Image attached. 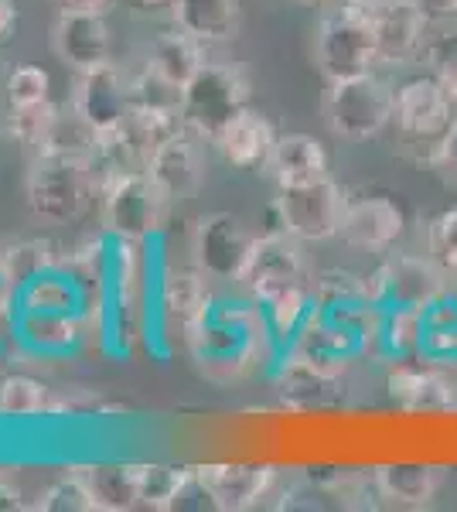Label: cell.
<instances>
[{"instance_id": "24", "label": "cell", "mask_w": 457, "mask_h": 512, "mask_svg": "<svg viewBox=\"0 0 457 512\" xmlns=\"http://www.w3.org/2000/svg\"><path fill=\"white\" fill-rule=\"evenodd\" d=\"M147 175L164 188V195L171 202H185L202 188V158H198V147L191 144V134H181L161 144L147 161Z\"/></svg>"}, {"instance_id": "20", "label": "cell", "mask_w": 457, "mask_h": 512, "mask_svg": "<svg viewBox=\"0 0 457 512\" xmlns=\"http://www.w3.org/2000/svg\"><path fill=\"white\" fill-rule=\"evenodd\" d=\"M277 130L273 123L263 117L260 110L246 106L236 120L222 130L219 137L212 140L215 151L222 154V161L229 168H239V171H267L270 164V154H273V144H277Z\"/></svg>"}, {"instance_id": "47", "label": "cell", "mask_w": 457, "mask_h": 512, "mask_svg": "<svg viewBox=\"0 0 457 512\" xmlns=\"http://www.w3.org/2000/svg\"><path fill=\"white\" fill-rule=\"evenodd\" d=\"M134 4H140V7H171L174 0H134Z\"/></svg>"}, {"instance_id": "14", "label": "cell", "mask_w": 457, "mask_h": 512, "mask_svg": "<svg viewBox=\"0 0 457 512\" xmlns=\"http://www.w3.org/2000/svg\"><path fill=\"white\" fill-rule=\"evenodd\" d=\"M72 106L82 113V120L96 130L120 127L134 110V89H130V72H123L120 65L103 62L96 69L76 72V86H72Z\"/></svg>"}, {"instance_id": "9", "label": "cell", "mask_w": 457, "mask_h": 512, "mask_svg": "<svg viewBox=\"0 0 457 512\" xmlns=\"http://www.w3.org/2000/svg\"><path fill=\"white\" fill-rule=\"evenodd\" d=\"M256 239L249 233L243 219L229 216V212H212L202 216L191 233V253H195V267L212 280H232L243 284L246 267L253 260Z\"/></svg>"}, {"instance_id": "22", "label": "cell", "mask_w": 457, "mask_h": 512, "mask_svg": "<svg viewBox=\"0 0 457 512\" xmlns=\"http://www.w3.org/2000/svg\"><path fill=\"white\" fill-rule=\"evenodd\" d=\"M89 315L82 311H18V332L31 352L38 355H69L82 342Z\"/></svg>"}, {"instance_id": "23", "label": "cell", "mask_w": 457, "mask_h": 512, "mask_svg": "<svg viewBox=\"0 0 457 512\" xmlns=\"http://www.w3.org/2000/svg\"><path fill=\"white\" fill-rule=\"evenodd\" d=\"M379 499L393 502V506L406 509H423L437 499L444 475L434 465H423V461H393V465H379L372 472Z\"/></svg>"}, {"instance_id": "11", "label": "cell", "mask_w": 457, "mask_h": 512, "mask_svg": "<svg viewBox=\"0 0 457 512\" xmlns=\"http://www.w3.org/2000/svg\"><path fill=\"white\" fill-rule=\"evenodd\" d=\"M386 393L396 407L410 414H447L457 410V383L447 366H437L427 355L386 362Z\"/></svg>"}, {"instance_id": "2", "label": "cell", "mask_w": 457, "mask_h": 512, "mask_svg": "<svg viewBox=\"0 0 457 512\" xmlns=\"http://www.w3.org/2000/svg\"><path fill=\"white\" fill-rule=\"evenodd\" d=\"M99 195V181L89 158L38 154L28 171V205L41 222H79Z\"/></svg>"}, {"instance_id": "37", "label": "cell", "mask_w": 457, "mask_h": 512, "mask_svg": "<svg viewBox=\"0 0 457 512\" xmlns=\"http://www.w3.org/2000/svg\"><path fill=\"white\" fill-rule=\"evenodd\" d=\"M355 301H369L362 274H352V270H324V274L314 277V304L318 308H338V304H355Z\"/></svg>"}, {"instance_id": "8", "label": "cell", "mask_w": 457, "mask_h": 512, "mask_svg": "<svg viewBox=\"0 0 457 512\" xmlns=\"http://www.w3.org/2000/svg\"><path fill=\"white\" fill-rule=\"evenodd\" d=\"M457 120V103L444 93V86L423 72V76L403 79L393 86V127L406 144L417 147L427 158H434L437 144L447 137L451 123Z\"/></svg>"}, {"instance_id": "3", "label": "cell", "mask_w": 457, "mask_h": 512, "mask_svg": "<svg viewBox=\"0 0 457 512\" xmlns=\"http://www.w3.org/2000/svg\"><path fill=\"white\" fill-rule=\"evenodd\" d=\"M249 106V79L232 62H205L181 89V120L191 137L215 140Z\"/></svg>"}, {"instance_id": "21", "label": "cell", "mask_w": 457, "mask_h": 512, "mask_svg": "<svg viewBox=\"0 0 457 512\" xmlns=\"http://www.w3.org/2000/svg\"><path fill=\"white\" fill-rule=\"evenodd\" d=\"M267 175L277 188H301L328 178V151L311 134H280L273 144Z\"/></svg>"}, {"instance_id": "12", "label": "cell", "mask_w": 457, "mask_h": 512, "mask_svg": "<svg viewBox=\"0 0 457 512\" xmlns=\"http://www.w3.org/2000/svg\"><path fill=\"white\" fill-rule=\"evenodd\" d=\"M369 18L379 41V65H413L427 48V28L410 0H352Z\"/></svg>"}, {"instance_id": "46", "label": "cell", "mask_w": 457, "mask_h": 512, "mask_svg": "<svg viewBox=\"0 0 457 512\" xmlns=\"http://www.w3.org/2000/svg\"><path fill=\"white\" fill-rule=\"evenodd\" d=\"M110 0H58L62 11H103Z\"/></svg>"}, {"instance_id": "40", "label": "cell", "mask_w": 457, "mask_h": 512, "mask_svg": "<svg viewBox=\"0 0 457 512\" xmlns=\"http://www.w3.org/2000/svg\"><path fill=\"white\" fill-rule=\"evenodd\" d=\"M48 72L41 65H18L7 76V106H31L48 99Z\"/></svg>"}, {"instance_id": "29", "label": "cell", "mask_w": 457, "mask_h": 512, "mask_svg": "<svg viewBox=\"0 0 457 512\" xmlns=\"http://www.w3.org/2000/svg\"><path fill=\"white\" fill-rule=\"evenodd\" d=\"M427 332H423V355L437 366H457V291H444L434 304L423 308Z\"/></svg>"}, {"instance_id": "18", "label": "cell", "mask_w": 457, "mask_h": 512, "mask_svg": "<svg viewBox=\"0 0 457 512\" xmlns=\"http://www.w3.org/2000/svg\"><path fill=\"white\" fill-rule=\"evenodd\" d=\"M52 45L69 69H96V65L110 62V24H106L103 11H58Z\"/></svg>"}, {"instance_id": "31", "label": "cell", "mask_w": 457, "mask_h": 512, "mask_svg": "<svg viewBox=\"0 0 457 512\" xmlns=\"http://www.w3.org/2000/svg\"><path fill=\"white\" fill-rule=\"evenodd\" d=\"M0 260H4V277L14 291H21L31 277L45 274L62 263V253L55 250L52 239H14V243L0 246Z\"/></svg>"}, {"instance_id": "41", "label": "cell", "mask_w": 457, "mask_h": 512, "mask_svg": "<svg viewBox=\"0 0 457 512\" xmlns=\"http://www.w3.org/2000/svg\"><path fill=\"white\" fill-rule=\"evenodd\" d=\"M18 332V291L0 277V342L14 338Z\"/></svg>"}, {"instance_id": "28", "label": "cell", "mask_w": 457, "mask_h": 512, "mask_svg": "<svg viewBox=\"0 0 457 512\" xmlns=\"http://www.w3.org/2000/svg\"><path fill=\"white\" fill-rule=\"evenodd\" d=\"M423 332H427L423 308L386 304L382 308V328H379V362L423 355Z\"/></svg>"}, {"instance_id": "10", "label": "cell", "mask_w": 457, "mask_h": 512, "mask_svg": "<svg viewBox=\"0 0 457 512\" xmlns=\"http://www.w3.org/2000/svg\"><path fill=\"white\" fill-rule=\"evenodd\" d=\"M209 280L212 277L198 267H168L157 280V318L164 325V335L181 342L185 349L215 304Z\"/></svg>"}, {"instance_id": "38", "label": "cell", "mask_w": 457, "mask_h": 512, "mask_svg": "<svg viewBox=\"0 0 457 512\" xmlns=\"http://www.w3.org/2000/svg\"><path fill=\"white\" fill-rule=\"evenodd\" d=\"M423 62H427L430 76L444 86V93L457 103V31H444V35L427 38Z\"/></svg>"}, {"instance_id": "48", "label": "cell", "mask_w": 457, "mask_h": 512, "mask_svg": "<svg viewBox=\"0 0 457 512\" xmlns=\"http://www.w3.org/2000/svg\"><path fill=\"white\" fill-rule=\"evenodd\" d=\"M297 4H331V0H297Z\"/></svg>"}, {"instance_id": "13", "label": "cell", "mask_w": 457, "mask_h": 512, "mask_svg": "<svg viewBox=\"0 0 457 512\" xmlns=\"http://www.w3.org/2000/svg\"><path fill=\"white\" fill-rule=\"evenodd\" d=\"M311 280L314 277L307 274L301 239H294L290 233H263L256 239L253 260H249L243 277V287L253 301H267L273 294L290 291V287H304Z\"/></svg>"}, {"instance_id": "42", "label": "cell", "mask_w": 457, "mask_h": 512, "mask_svg": "<svg viewBox=\"0 0 457 512\" xmlns=\"http://www.w3.org/2000/svg\"><path fill=\"white\" fill-rule=\"evenodd\" d=\"M430 164H434L440 175H447L451 181H457V120L451 123L447 137L437 144V151H434V158H430Z\"/></svg>"}, {"instance_id": "45", "label": "cell", "mask_w": 457, "mask_h": 512, "mask_svg": "<svg viewBox=\"0 0 457 512\" xmlns=\"http://www.w3.org/2000/svg\"><path fill=\"white\" fill-rule=\"evenodd\" d=\"M21 509H28V506H24V499H21V489L0 478V512H21Z\"/></svg>"}, {"instance_id": "16", "label": "cell", "mask_w": 457, "mask_h": 512, "mask_svg": "<svg viewBox=\"0 0 457 512\" xmlns=\"http://www.w3.org/2000/svg\"><path fill=\"white\" fill-rule=\"evenodd\" d=\"M273 386L277 396L284 400V407L294 410H321V407H338L345 400V383L342 376H331L324 369L304 362L301 355L280 349L277 359L270 366Z\"/></svg>"}, {"instance_id": "30", "label": "cell", "mask_w": 457, "mask_h": 512, "mask_svg": "<svg viewBox=\"0 0 457 512\" xmlns=\"http://www.w3.org/2000/svg\"><path fill=\"white\" fill-rule=\"evenodd\" d=\"M99 134L82 120V113L72 103L58 106L52 127H48L45 140H41L38 154H65V158H93Z\"/></svg>"}, {"instance_id": "44", "label": "cell", "mask_w": 457, "mask_h": 512, "mask_svg": "<svg viewBox=\"0 0 457 512\" xmlns=\"http://www.w3.org/2000/svg\"><path fill=\"white\" fill-rule=\"evenodd\" d=\"M14 28H18V4L14 0H0V45L14 35Z\"/></svg>"}, {"instance_id": "4", "label": "cell", "mask_w": 457, "mask_h": 512, "mask_svg": "<svg viewBox=\"0 0 457 512\" xmlns=\"http://www.w3.org/2000/svg\"><path fill=\"white\" fill-rule=\"evenodd\" d=\"M324 123L342 140H372L393 123V86L376 69L331 79L324 89Z\"/></svg>"}, {"instance_id": "32", "label": "cell", "mask_w": 457, "mask_h": 512, "mask_svg": "<svg viewBox=\"0 0 457 512\" xmlns=\"http://www.w3.org/2000/svg\"><path fill=\"white\" fill-rule=\"evenodd\" d=\"M55 400L41 379L11 373L0 376V414L7 417H38V414H52Z\"/></svg>"}, {"instance_id": "25", "label": "cell", "mask_w": 457, "mask_h": 512, "mask_svg": "<svg viewBox=\"0 0 457 512\" xmlns=\"http://www.w3.org/2000/svg\"><path fill=\"white\" fill-rule=\"evenodd\" d=\"M174 28L188 31L202 45H219L239 35L243 4L239 0H174Z\"/></svg>"}, {"instance_id": "15", "label": "cell", "mask_w": 457, "mask_h": 512, "mask_svg": "<svg viewBox=\"0 0 457 512\" xmlns=\"http://www.w3.org/2000/svg\"><path fill=\"white\" fill-rule=\"evenodd\" d=\"M195 472L212 492L219 512H246L260 506L277 485V468L263 461H215V465H198Z\"/></svg>"}, {"instance_id": "6", "label": "cell", "mask_w": 457, "mask_h": 512, "mask_svg": "<svg viewBox=\"0 0 457 512\" xmlns=\"http://www.w3.org/2000/svg\"><path fill=\"white\" fill-rule=\"evenodd\" d=\"M348 192L335 178H321L301 188H277L270 202V229L267 233H290L301 243H324L342 233Z\"/></svg>"}, {"instance_id": "26", "label": "cell", "mask_w": 457, "mask_h": 512, "mask_svg": "<svg viewBox=\"0 0 457 512\" xmlns=\"http://www.w3.org/2000/svg\"><path fill=\"white\" fill-rule=\"evenodd\" d=\"M76 472L82 475V482H86L89 495H93L96 512H130L140 506L137 465L96 461V465H79Z\"/></svg>"}, {"instance_id": "34", "label": "cell", "mask_w": 457, "mask_h": 512, "mask_svg": "<svg viewBox=\"0 0 457 512\" xmlns=\"http://www.w3.org/2000/svg\"><path fill=\"white\" fill-rule=\"evenodd\" d=\"M130 89H134V110H154V113H174L181 110V86L161 79L154 69H140L130 76Z\"/></svg>"}, {"instance_id": "49", "label": "cell", "mask_w": 457, "mask_h": 512, "mask_svg": "<svg viewBox=\"0 0 457 512\" xmlns=\"http://www.w3.org/2000/svg\"><path fill=\"white\" fill-rule=\"evenodd\" d=\"M0 277H4V260H0ZM7 280V277H4Z\"/></svg>"}, {"instance_id": "43", "label": "cell", "mask_w": 457, "mask_h": 512, "mask_svg": "<svg viewBox=\"0 0 457 512\" xmlns=\"http://www.w3.org/2000/svg\"><path fill=\"white\" fill-rule=\"evenodd\" d=\"M430 24H444L457 18V0H410Z\"/></svg>"}, {"instance_id": "33", "label": "cell", "mask_w": 457, "mask_h": 512, "mask_svg": "<svg viewBox=\"0 0 457 512\" xmlns=\"http://www.w3.org/2000/svg\"><path fill=\"white\" fill-rule=\"evenodd\" d=\"M191 468L185 465H164V461H147L137 465V482H140V506L154 512H168L174 495L185 485Z\"/></svg>"}, {"instance_id": "17", "label": "cell", "mask_w": 457, "mask_h": 512, "mask_svg": "<svg viewBox=\"0 0 457 512\" xmlns=\"http://www.w3.org/2000/svg\"><path fill=\"white\" fill-rule=\"evenodd\" d=\"M406 216L393 198L382 195H362L348 198L345 219H342V236L348 246L365 253H389L396 246V239L403 236Z\"/></svg>"}, {"instance_id": "19", "label": "cell", "mask_w": 457, "mask_h": 512, "mask_svg": "<svg viewBox=\"0 0 457 512\" xmlns=\"http://www.w3.org/2000/svg\"><path fill=\"white\" fill-rule=\"evenodd\" d=\"M382 267H386V304L427 308L444 291H451V277L430 253H389Z\"/></svg>"}, {"instance_id": "36", "label": "cell", "mask_w": 457, "mask_h": 512, "mask_svg": "<svg viewBox=\"0 0 457 512\" xmlns=\"http://www.w3.org/2000/svg\"><path fill=\"white\" fill-rule=\"evenodd\" d=\"M35 509H41V512H96V502H93V495H89L86 482H82V475L72 468V475H62L58 482H52L45 492H41Z\"/></svg>"}, {"instance_id": "7", "label": "cell", "mask_w": 457, "mask_h": 512, "mask_svg": "<svg viewBox=\"0 0 457 512\" xmlns=\"http://www.w3.org/2000/svg\"><path fill=\"white\" fill-rule=\"evenodd\" d=\"M168 205L171 198L147 171L116 178L99 192L103 233L113 239H130V243H147L164 226Z\"/></svg>"}, {"instance_id": "1", "label": "cell", "mask_w": 457, "mask_h": 512, "mask_svg": "<svg viewBox=\"0 0 457 512\" xmlns=\"http://www.w3.org/2000/svg\"><path fill=\"white\" fill-rule=\"evenodd\" d=\"M188 352L209 379L232 383L263 369L267 362L273 366L280 349L260 304L249 297V301H215L205 325L188 342Z\"/></svg>"}, {"instance_id": "35", "label": "cell", "mask_w": 457, "mask_h": 512, "mask_svg": "<svg viewBox=\"0 0 457 512\" xmlns=\"http://www.w3.org/2000/svg\"><path fill=\"white\" fill-rule=\"evenodd\" d=\"M58 106L52 99L45 103H31V106H7V134H11L24 147H41L48 127H52Z\"/></svg>"}, {"instance_id": "5", "label": "cell", "mask_w": 457, "mask_h": 512, "mask_svg": "<svg viewBox=\"0 0 457 512\" xmlns=\"http://www.w3.org/2000/svg\"><path fill=\"white\" fill-rule=\"evenodd\" d=\"M314 62L328 82L362 76L379 65L376 31L352 0H342L321 14L318 31H314Z\"/></svg>"}, {"instance_id": "27", "label": "cell", "mask_w": 457, "mask_h": 512, "mask_svg": "<svg viewBox=\"0 0 457 512\" xmlns=\"http://www.w3.org/2000/svg\"><path fill=\"white\" fill-rule=\"evenodd\" d=\"M205 62L209 59H205L202 41L191 38L188 31H181V28L161 31V35L147 45V59H144L147 69H154L161 79H168L181 89L195 79V72L202 69Z\"/></svg>"}, {"instance_id": "39", "label": "cell", "mask_w": 457, "mask_h": 512, "mask_svg": "<svg viewBox=\"0 0 457 512\" xmlns=\"http://www.w3.org/2000/svg\"><path fill=\"white\" fill-rule=\"evenodd\" d=\"M427 253L457 284V209L440 212L427 222Z\"/></svg>"}]
</instances>
